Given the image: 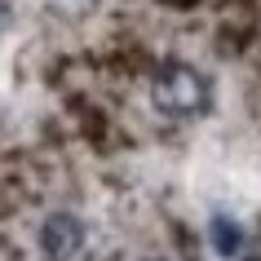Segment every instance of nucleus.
Listing matches in <instances>:
<instances>
[{
    "label": "nucleus",
    "instance_id": "f03ea898",
    "mask_svg": "<svg viewBox=\"0 0 261 261\" xmlns=\"http://www.w3.org/2000/svg\"><path fill=\"white\" fill-rule=\"evenodd\" d=\"M84 248V221L75 213H49L40 226V252L49 261H71Z\"/></svg>",
    "mask_w": 261,
    "mask_h": 261
},
{
    "label": "nucleus",
    "instance_id": "f257e3e1",
    "mask_svg": "<svg viewBox=\"0 0 261 261\" xmlns=\"http://www.w3.org/2000/svg\"><path fill=\"white\" fill-rule=\"evenodd\" d=\"M151 102L168 120H199L213 111V80L191 62L168 58V62H160L151 80Z\"/></svg>",
    "mask_w": 261,
    "mask_h": 261
},
{
    "label": "nucleus",
    "instance_id": "7ed1b4c3",
    "mask_svg": "<svg viewBox=\"0 0 261 261\" xmlns=\"http://www.w3.org/2000/svg\"><path fill=\"white\" fill-rule=\"evenodd\" d=\"M208 244H213V252H217L221 261H239L244 257V244H248V230L230 217V213H213V217H208Z\"/></svg>",
    "mask_w": 261,
    "mask_h": 261
},
{
    "label": "nucleus",
    "instance_id": "20e7f679",
    "mask_svg": "<svg viewBox=\"0 0 261 261\" xmlns=\"http://www.w3.org/2000/svg\"><path fill=\"white\" fill-rule=\"evenodd\" d=\"M5 27H9V5L0 0V36H5Z\"/></svg>",
    "mask_w": 261,
    "mask_h": 261
}]
</instances>
